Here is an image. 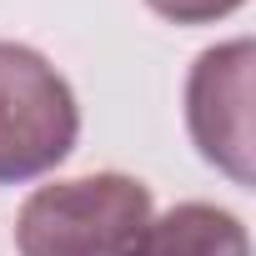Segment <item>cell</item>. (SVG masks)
Returning a JSON list of instances; mask_svg holds the SVG:
<instances>
[{
	"instance_id": "obj_1",
	"label": "cell",
	"mask_w": 256,
	"mask_h": 256,
	"mask_svg": "<svg viewBox=\"0 0 256 256\" xmlns=\"http://www.w3.org/2000/svg\"><path fill=\"white\" fill-rule=\"evenodd\" d=\"M151 221V191L136 176L96 171L40 186L16 221L20 256H126Z\"/></svg>"
},
{
	"instance_id": "obj_2",
	"label": "cell",
	"mask_w": 256,
	"mask_h": 256,
	"mask_svg": "<svg viewBox=\"0 0 256 256\" xmlns=\"http://www.w3.org/2000/svg\"><path fill=\"white\" fill-rule=\"evenodd\" d=\"M76 131L80 110L66 76L30 46L0 40V186L60 166Z\"/></svg>"
},
{
	"instance_id": "obj_3",
	"label": "cell",
	"mask_w": 256,
	"mask_h": 256,
	"mask_svg": "<svg viewBox=\"0 0 256 256\" xmlns=\"http://www.w3.org/2000/svg\"><path fill=\"white\" fill-rule=\"evenodd\" d=\"M251 40L211 46L196 56L186 80V120L201 156L221 166L231 181H251Z\"/></svg>"
},
{
	"instance_id": "obj_4",
	"label": "cell",
	"mask_w": 256,
	"mask_h": 256,
	"mask_svg": "<svg viewBox=\"0 0 256 256\" xmlns=\"http://www.w3.org/2000/svg\"><path fill=\"white\" fill-rule=\"evenodd\" d=\"M126 256H251V241L231 211L181 201L166 216H151Z\"/></svg>"
},
{
	"instance_id": "obj_5",
	"label": "cell",
	"mask_w": 256,
	"mask_h": 256,
	"mask_svg": "<svg viewBox=\"0 0 256 256\" xmlns=\"http://www.w3.org/2000/svg\"><path fill=\"white\" fill-rule=\"evenodd\" d=\"M146 6L156 10V16H166V20H176V26H206V20H221V16H231L241 0H146Z\"/></svg>"
}]
</instances>
